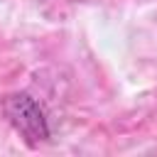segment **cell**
I'll use <instances>...</instances> for the list:
<instances>
[{
	"label": "cell",
	"instance_id": "cell-1",
	"mask_svg": "<svg viewBox=\"0 0 157 157\" xmlns=\"http://www.w3.org/2000/svg\"><path fill=\"white\" fill-rule=\"evenodd\" d=\"M2 110L10 120V125L20 132V137L29 147H34L49 137L47 115H44L42 105L37 103V98H32L29 93H10L2 101Z\"/></svg>",
	"mask_w": 157,
	"mask_h": 157
}]
</instances>
